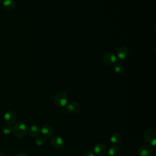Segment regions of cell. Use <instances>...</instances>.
I'll return each mask as SVG.
<instances>
[{
  "label": "cell",
  "instance_id": "obj_9",
  "mask_svg": "<svg viewBox=\"0 0 156 156\" xmlns=\"http://www.w3.org/2000/svg\"><path fill=\"white\" fill-rule=\"evenodd\" d=\"M41 132L42 135L44 137H46V138H50L53 135L54 129L50 125L46 124L42 127Z\"/></svg>",
  "mask_w": 156,
  "mask_h": 156
},
{
  "label": "cell",
  "instance_id": "obj_15",
  "mask_svg": "<svg viewBox=\"0 0 156 156\" xmlns=\"http://www.w3.org/2000/svg\"><path fill=\"white\" fill-rule=\"evenodd\" d=\"M122 135L119 133H115L110 137V141L114 144H118L122 140Z\"/></svg>",
  "mask_w": 156,
  "mask_h": 156
},
{
  "label": "cell",
  "instance_id": "obj_23",
  "mask_svg": "<svg viewBox=\"0 0 156 156\" xmlns=\"http://www.w3.org/2000/svg\"><path fill=\"white\" fill-rule=\"evenodd\" d=\"M9 156H10V155H9Z\"/></svg>",
  "mask_w": 156,
  "mask_h": 156
},
{
  "label": "cell",
  "instance_id": "obj_2",
  "mask_svg": "<svg viewBox=\"0 0 156 156\" xmlns=\"http://www.w3.org/2000/svg\"><path fill=\"white\" fill-rule=\"evenodd\" d=\"M68 101V96L65 91L58 92L54 98L55 104L58 107H65Z\"/></svg>",
  "mask_w": 156,
  "mask_h": 156
},
{
  "label": "cell",
  "instance_id": "obj_12",
  "mask_svg": "<svg viewBox=\"0 0 156 156\" xmlns=\"http://www.w3.org/2000/svg\"><path fill=\"white\" fill-rule=\"evenodd\" d=\"M122 152L121 149L116 146L112 145L110 146L108 150V156H121Z\"/></svg>",
  "mask_w": 156,
  "mask_h": 156
},
{
  "label": "cell",
  "instance_id": "obj_5",
  "mask_svg": "<svg viewBox=\"0 0 156 156\" xmlns=\"http://www.w3.org/2000/svg\"><path fill=\"white\" fill-rule=\"evenodd\" d=\"M116 60L117 58L116 55L111 52H106L102 56V62L108 66L114 65L116 63Z\"/></svg>",
  "mask_w": 156,
  "mask_h": 156
},
{
  "label": "cell",
  "instance_id": "obj_22",
  "mask_svg": "<svg viewBox=\"0 0 156 156\" xmlns=\"http://www.w3.org/2000/svg\"><path fill=\"white\" fill-rule=\"evenodd\" d=\"M0 145H1V142H0Z\"/></svg>",
  "mask_w": 156,
  "mask_h": 156
},
{
  "label": "cell",
  "instance_id": "obj_4",
  "mask_svg": "<svg viewBox=\"0 0 156 156\" xmlns=\"http://www.w3.org/2000/svg\"><path fill=\"white\" fill-rule=\"evenodd\" d=\"M154 150L150 145H143L137 151L138 156H152Z\"/></svg>",
  "mask_w": 156,
  "mask_h": 156
},
{
  "label": "cell",
  "instance_id": "obj_8",
  "mask_svg": "<svg viewBox=\"0 0 156 156\" xmlns=\"http://www.w3.org/2000/svg\"><path fill=\"white\" fill-rule=\"evenodd\" d=\"M51 144L53 147L55 149H60L64 145V141L60 136H55L52 138Z\"/></svg>",
  "mask_w": 156,
  "mask_h": 156
},
{
  "label": "cell",
  "instance_id": "obj_17",
  "mask_svg": "<svg viewBox=\"0 0 156 156\" xmlns=\"http://www.w3.org/2000/svg\"><path fill=\"white\" fill-rule=\"evenodd\" d=\"M35 143L37 146H40L43 145L46 143V139L42 136H37L35 138Z\"/></svg>",
  "mask_w": 156,
  "mask_h": 156
},
{
  "label": "cell",
  "instance_id": "obj_3",
  "mask_svg": "<svg viewBox=\"0 0 156 156\" xmlns=\"http://www.w3.org/2000/svg\"><path fill=\"white\" fill-rule=\"evenodd\" d=\"M144 138L150 146L155 147L156 144V130L153 129H147L144 133Z\"/></svg>",
  "mask_w": 156,
  "mask_h": 156
},
{
  "label": "cell",
  "instance_id": "obj_1",
  "mask_svg": "<svg viewBox=\"0 0 156 156\" xmlns=\"http://www.w3.org/2000/svg\"><path fill=\"white\" fill-rule=\"evenodd\" d=\"M12 131L14 135L18 138H23L26 136L27 129L26 125L21 122H16L12 127Z\"/></svg>",
  "mask_w": 156,
  "mask_h": 156
},
{
  "label": "cell",
  "instance_id": "obj_6",
  "mask_svg": "<svg viewBox=\"0 0 156 156\" xmlns=\"http://www.w3.org/2000/svg\"><path fill=\"white\" fill-rule=\"evenodd\" d=\"M81 108V106L80 104L76 102H70L66 105L65 110L69 113L76 114L80 112Z\"/></svg>",
  "mask_w": 156,
  "mask_h": 156
},
{
  "label": "cell",
  "instance_id": "obj_16",
  "mask_svg": "<svg viewBox=\"0 0 156 156\" xmlns=\"http://www.w3.org/2000/svg\"><path fill=\"white\" fill-rule=\"evenodd\" d=\"M114 71L116 73H117L118 74H121L124 72L125 68L122 64L116 63L114 66Z\"/></svg>",
  "mask_w": 156,
  "mask_h": 156
},
{
  "label": "cell",
  "instance_id": "obj_19",
  "mask_svg": "<svg viewBox=\"0 0 156 156\" xmlns=\"http://www.w3.org/2000/svg\"><path fill=\"white\" fill-rule=\"evenodd\" d=\"M83 156H95V154L92 151L88 150L83 152Z\"/></svg>",
  "mask_w": 156,
  "mask_h": 156
},
{
  "label": "cell",
  "instance_id": "obj_14",
  "mask_svg": "<svg viewBox=\"0 0 156 156\" xmlns=\"http://www.w3.org/2000/svg\"><path fill=\"white\" fill-rule=\"evenodd\" d=\"M2 5L5 9L7 10H11L15 8V3L13 0H5L3 1Z\"/></svg>",
  "mask_w": 156,
  "mask_h": 156
},
{
  "label": "cell",
  "instance_id": "obj_21",
  "mask_svg": "<svg viewBox=\"0 0 156 156\" xmlns=\"http://www.w3.org/2000/svg\"><path fill=\"white\" fill-rule=\"evenodd\" d=\"M0 156H4V155L2 152H0Z\"/></svg>",
  "mask_w": 156,
  "mask_h": 156
},
{
  "label": "cell",
  "instance_id": "obj_13",
  "mask_svg": "<svg viewBox=\"0 0 156 156\" xmlns=\"http://www.w3.org/2000/svg\"><path fill=\"white\" fill-rule=\"evenodd\" d=\"M28 133L32 137H36L40 133V128L37 125H32L29 128Z\"/></svg>",
  "mask_w": 156,
  "mask_h": 156
},
{
  "label": "cell",
  "instance_id": "obj_7",
  "mask_svg": "<svg viewBox=\"0 0 156 156\" xmlns=\"http://www.w3.org/2000/svg\"><path fill=\"white\" fill-rule=\"evenodd\" d=\"M93 152L98 156H103L107 151L106 146L102 143H98L94 146Z\"/></svg>",
  "mask_w": 156,
  "mask_h": 156
},
{
  "label": "cell",
  "instance_id": "obj_10",
  "mask_svg": "<svg viewBox=\"0 0 156 156\" xmlns=\"http://www.w3.org/2000/svg\"><path fill=\"white\" fill-rule=\"evenodd\" d=\"M4 118L5 122L8 125H10V124H13L15 122V121H16V115L13 112L9 111V112H7L4 114Z\"/></svg>",
  "mask_w": 156,
  "mask_h": 156
},
{
  "label": "cell",
  "instance_id": "obj_11",
  "mask_svg": "<svg viewBox=\"0 0 156 156\" xmlns=\"http://www.w3.org/2000/svg\"><path fill=\"white\" fill-rule=\"evenodd\" d=\"M129 55V49L126 46H121L117 51V57L120 60H125Z\"/></svg>",
  "mask_w": 156,
  "mask_h": 156
},
{
  "label": "cell",
  "instance_id": "obj_18",
  "mask_svg": "<svg viewBox=\"0 0 156 156\" xmlns=\"http://www.w3.org/2000/svg\"><path fill=\"white\" fill-rule=\"evenodd\" d=\"M2 131L3 133H4L5 135H8V134L10 133L12 131V127L9 125H5L2 127Z\"/></svg>",
  "mask_w": 156,
  "mask_h": 156
},
{
  "label": "cell",
  "instance_id": "obj_20",
  "mask_svg": "<svg viewBox=\"0 0 156 156\" xmlns=\"http://www.w3.org/2000/svg\"><path fill=\"white\" fill-rule=\"evenodd\" d=\"M15 156H28L25 153H23V152H20V153H18Z\"/></svg>",
  "mask_w": 156,
  "mask_h": 156
}]
</instances>
